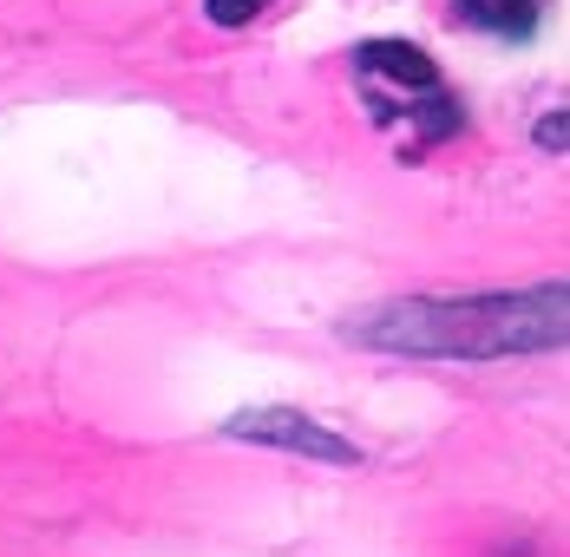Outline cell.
I'll list each match as a JSON object with an SVG mask.
<instances>
[{
    "instance_id": "1",
    "label": "cell",
    "mask_w": 570,
    "mask_h": 557,
    "mask_svg": "<svg viewBox=\"0 0 570 557\" xmlns=\"http://www.w3.org/2000/svg\"><path fill=\"white\" fill-rule=\"evenodd\" d=\"M347 341L387 354H440V361H499L538 354L570 341V282L505 289V295H426V302H381L347 322Z\"/></svg>"
},
{
    "instance_id": "2",
    "label": "cell",
    "mask_w": 570,
    "mask_h": 557,
    "mask_svg": "<svg viewBox=\"0 0 570 557\" xmlns=\"http://www.w3.org/2000/svg\"><path fill=\"white\" fill-rule=\"evenodd\" d=\"M354 79L367 92V106L381 125H413L426 145L459 131V99L446 92V79L433 72V59L406 40H374L354 53Z\"/></svg>"
},
{
    "instance_id": "3",
    "label": "cell",
    "mask_w": 570,
    "mask_h": 557,
    "mask_svg": "<svg viewBox=\"0 0 570 557\" xmlns=\"http://www.w3.org/2000/svg\"><path fill=\"white\" fill-rule=\"evenodd\" d=\"M224 433H236V440H263V446H288V452H308V459H335V466H354V459H361L347 440H335L328 427H315L308 413H288V407L236 413Z\"/></svg>"
},
{
    "instance_id": "4",
    "label": "cell",
    "mask_w": 570,
    "mask_h": 557,
    "mask_svg": "<svg viewBox=\"0 0 570 557\" xmlns=\"http://www.w3.org/2000/svg\"><path fill=\"white\" fill-rule=\"evenodd\" d=\"M453 13L499 40H531V27H538V0H453Z\"/></svg>"
},
{
    "instance_id": "5",
    "label": "cell",
    "mask_w": 570,
    "mask_h": 557,
    "mask_svg": "<svg viewBox=\"0 0 570 557\" xmlns=\"http://www.w3.org/2000/svg\"><path fill=\"white\" fill-rule=\"evenodd\" d=\"M204 7H210V20H217V27H249L269 0H204Z\"/></svg>"
}]
</instances>
